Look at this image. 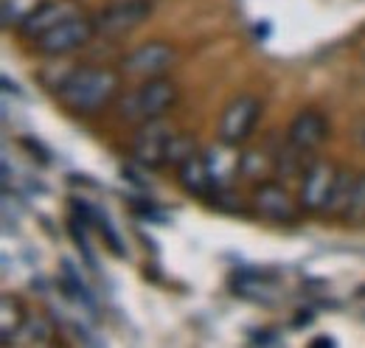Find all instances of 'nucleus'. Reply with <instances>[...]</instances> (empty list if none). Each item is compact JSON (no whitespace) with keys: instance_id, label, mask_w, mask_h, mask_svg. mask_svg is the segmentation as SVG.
<instances>
[{"instance_id":"nucleus-1","label":"nucleus","mask_w":365,"mask_h":348,"mask_svg":"<svg viewBox=\"0 0 365 348\" xmlns=\"http://www.w3.org/2000/svg\"><path fill=\"white\" fill-rule=\"evenodd\" d=\"M121 79L113 68L104 65H79L71 73L62 76V82L56 87L59 101L82 116H93L104 107H110L118 96Z\"/></svg>"},{"instance_id":"nucleus-2","label":"nucleus","mask_w":365,"mask_h":348,"mask_svg":"<svg viewBox=\"0 0 365 348\" xmlns=\"http://www.w3.org/2000/svg\"><path fill=\"white\" fill-rule=\"evenodd\" d=\"M178 104V85L166 76H152L124 98V116L138 124L163 118Z\"/></svg>"},{"instance_id":"nucleus-3","label":"nucleus","mask_w":365,"mask_h":348,"mask_svg":"<svg viewBox=\"0 0 365 348\" xmlns=\"http://www.w3.org/2000/svg\"><path fill=\"white\" fill-rule=\"evenodd\" d=\"M149 17H152V0H113L93 17L96 37L118 40L140 29Z\"/></svg>"},{"instance_id":"nucleus-4","label":"nucleus","mask_w":365,"mask_h":348,"mask_svg":"<svg viewBox=\"0 0 365 348\" xmlns=\"http://www.w3.org/2000/svg\"><path fill=\"white\" fill-rule=\"evenodd\" d=\"M93 37H96L93 17L76 14V17L62 20L59 26H53L43 37H37L34 45H37V51L46 53V56H65V53H73L76 48L88 45Z\"/></svg>"},{"instance_id":"nucleus-5","label":"nucleus","mask_w":365,"mask_h":348,"mask_svg":"<svg viewBox=\"0 0 365 348\" xmlns=\"http://www.w3.org/2000/svg\"><path fill=\"white\" fill-rule=\"evenodd\" d=\"M262 116V101L256 96H239L233 98L228 107L222 110L220 116V127H217V135L222 143L228 146H239L250 138V132L256 127Z\"/></svg>"},{"instance_id":"nucleus-6","label":"nucleus","mask_w":365,"mask_h":348,"mask_svg":"<svg viewBox=\"0 0 365 348\" xmlns=\"http://www.w3.org/2000/svg\"><path fill=\"white\" fill-rule=\"evenodd\" d=\"M175 138V130L155 118V121H143L140 130L133 138V158L146 169H160L169 163V143Z\"/></svg>"},{"instance_id":"nucleus-7","label":"nucleus","mask_w":365,"mask_h":348,"mask_svg":"<svg viewBox=\"0 0 365 348\" xmlns=\"http://www.w3.org/2000/svg\"><path fill=\"white\" fill-rule=\"evenodd\" d=\"M175 56L178 51L169 43H160V40H152V43H143L133 48L121 68L130 73V76H138V79H152V76H163L172 65H175Z\"/></svg>"},{"instance_id":"nucleus-8","label":"nucleus","mask_w":365,"mask_h":348,"mask_svg":"<svg viewBox=\"0 0 365 348\" xmlns=\"http://www.w3.org/2000/svg\"><path fill=\"white\" fill-rule=\"evenodd\" d=\"M337 183V172L331 163L315 160L307 166V174L301 180V205L307 211H326L329 200H331V188Z\"/></svg>"},{"instance_id":"nucleus-9","label":"nucleus","mask_w":365,"mask_h":348,"mask_svg":"<svg viewBox=\"0 0 365 348\" xmlns=\"http://www.w3.org/2000/svg\"><path fill=\"white\" fill-rule=\"evenodd\" d=\"M76 14H82V9L73 0H40V6L20 23V34L29 40H37L53 26H59L62 20L76 17Z\"/></svg>"},{"instance_id":"nucleus-10","label":"nucleus","mask_w":365,"mask_h":348,"mask_svg":"<svg viewBox=\"0 0 365 348\" xmlns=\"http://www.w3.org/2000/svg\"><path fill=\"white\" fill-rule=\"evenodd\" d=\"M326 135H329V118L318 110H304L292 118L289 132H287V143L307 155V152L318 149Z\"/></svg>"},{"instance_id":"nucleus-11","label":"nucleus","mask_w":365,"mask_h":348,"mask_svg":"<svg viewBox=\"0 0 365 348\" xmlns=\"http://www.w3.org/2000/svg\"><path fill=\"white\" fill-rule=\"evenodd\" d=\"M253 208L264 219H273V222H292L295 214H298V208H295L292 197L287 194V188L281 183H273V180L256 185Z\"/></svg>"},{"instance_id":"nucleus-12","label":"nucleus","mask_w":365,"mask_h":348,"mask_svg":"<svg viewBox=\"0 0 365 348\" xmlns=\"http://www.w3.org/2000/svg\"><path fill=\"white\" fill-rule=\"evenodd\" d=\"M178 180L180 185L191 194V197H205L208 191H214V177L208 169V160L205 155H191L188 160H182L178 166Z\"/></svg>"},{"instance_id":"nucleus-13","label":"nucleus","mask_w":365,"mask_h":348,"mask_svg":"<svg viewBox=\"0 0 365 348\" xmlns=\"http://www.w3.org/2000/svg\"><path fill=\"white\" fill-rule=\"evenodd\" d=\"M236 295L247 298V301H262V304H270L275 301V292H273V284L256 278V275H239L236 284H233Z\"/></svg>"},{"instance_id":"nucleus-14","label":"nucleus","mask_w":365,"mask_h":348,"mask_svg":"<svg viewBox=\"0 0 365 348\" xmlns=\"http://www.w3.org/2000/svg\"><path fill=\"white\" fill-rule=\"evenodd\" d=\"M191 155H197L194 138L185 135V132H175V138H172V143H169V163H172V166H180L182 160H188Z\"/></svg>"},{"instance_id":"nucleus-15","label":"nucleus","mask_w":365,"mask_h":348,"mask_svg":"<svg viewBox=\"0 0 365 348\" xmlns=\"http://www.w3.org/2000/svg\"><path fill=\"white\" fill-rule=\"evenodd\" d=\"M37 6H40V0H3V23L11 26V20H14L17 29H20V23H23Z\"/></svg>"},{"instance_id":"nucleus-16","label":"nucleus","mask_w":365,"mask_h":348,"mask_svg":"<svg viewBox=\"0 0 365 348\" xmlns=\"http://www.w3.org/2000/svg\"><path fill=\"white\" fill-rule=\"evenodd\" d=\"M346 217H365V177H357V183H354V194H351V203L346 208Z\"/></svg>"},{"instance_id":"nucleus-17","label":"nucleus","mask_w":365,"mask_h":348,"mask_svg":"<svg viewBox=\"0 0 365 348\" xmlns=\"http://www.w3.org/2000/svg\"><path fill=\"white\" fill-rule=\"evenodd\" d=\"M11 306H14L11 298H6V301H3V337H9L11 332H17V329L11 326ZM14 323H17V326L23 323V312H20V306L14 309Z\"/></svg>"},{"instance_id":"nucleus-18","label":"nucleus","mask_w":365,"mask_h":348,"mask_svg":"<svg viewBox=\"0 0 365 348\" xmlns=\"http://www.w3.org/2000/svg\"><path fill=\"white\" fill-rule=\"evenodd\" d=\"M315 346H331V340H329V337H318Z\"/></svg>"}]
</instances>
